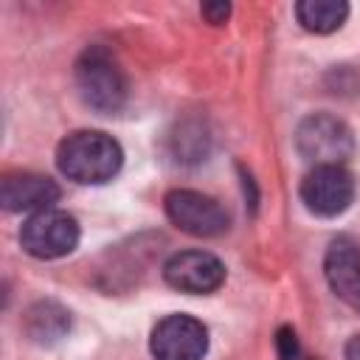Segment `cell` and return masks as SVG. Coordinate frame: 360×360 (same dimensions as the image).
Segmentation results:
<instances>
[{"label":"cell","instance_id":"obj_1","mask_svg":"<svg viewBox=\"0 0 360 360\" xmlns=\"http://www.w3.org/2000/svg\"><path fill=\"white\" fill-rule=\"evenodd\" d=\"M124 152L118 141L98 129H76L56 146L59 172L82 186H98L118 174Z\"/></svg>","mask_w":360,"mask_h":360},{"label":"cell","instance_id":"obj_2","mask_svg":"<svg viewBox=\"0 0 360 360\" xmlns=\"http://www.w3.org/2000/svg\"><path fill=\"white\" fill-rule=\"evenodd\" d=\"M76 87L82 101L96 112H118L127 101V76L115 56L101 45H93L79 56Z\"/></svg>","mask_w":360,"mask_h":360},{"label":"cell","instance_id":"obj_3","mask_svg":"<svg viewBox=\"0 0 360 360\" xmlns=\"http://www.w3.org/2000/svg\"><path fill=\"white\" fill-rule=\"evenodd\" d=\"M295 149L312 166H343L354 152V135L338 115L312 112L295 129Z\"/></svg>","mask_w":360,"mask_h":360},{"label":"cell","instance_id":"obj_4","mask_svg":"<svg viewBox=\"0 0 360 360\" xmlns=\"http://www.w3.org/2000/svg\"><path fill=\"white\" fill-rule=\"evenodd\" d=\"M163 208H166V217L172 219V225H177L183 233H191V236H202V239L222 236L231 225L228 208L219 200H214L202 191H194V188L169 191L163 200Z\"/></svg>","mask_w":360,"mask_h":360},{"label":"cell","instance_id":"obj_5","mask_svg":"<svg viewBox=\"0 0 360 360\" xmlns=\"http://www.w3.org/2000/svg\"><path fill=\"white\" fill-rule=\"evenodd\" d=\"M79 222L56 208L31 214L20 228V245L34 259H62L79 245Z\"/></svg>","mask_w":360,"mask_h":360},{"label":"cell","instance_id":"obj_6","mask_svg":"<svg viewBox=\"0 0 360 360\" xmlns=\"http://www.w3.org/2000/svg\"><path fill=\"white\" fill-rule=\"evenodd\" d=\"M301 202L315 217H338L354 200V177L346 166H312L301 180Z\"/></svg>","mask_w":360,"mask_h":360},{"label":"cell","instance_id":"obj_7","mask_svg":"<svg viewBox=\"0 0 360 360\" xmlns=\"http://www.w3.org/2000/svg\"><path fill=\"white\" fill-rule=\"evenodd\" d=\"M155 360H202L208 352V329L191 315H166L149 338Z\"/></svg>","mask_w":360,"mask_h":360},{"label":"cell","instance_id":"obj_8","mask_svg":"<svg viewBox=\"0 0 360 360\" xmlns=\"http://www.w3.org/2000/svg\"><path fill=\"white\" fill-rule=\"evenodd\" d=\"M163 278L186 295H208L222 287L225 264L208 250H180L166 259Z\"/></svg>","mask_w":360,"mask_h":360},{"label":"cell","instance_id":"obj_9","mask_svg":"<svg viewBox=\"0 0 360 360\" xmlns=\"http://www.w3.org/2000/svg\"><path fill=\"white\" fill-rule=\"evenodd\" d=\"M59 194L62 191L56 180H51L48 174H37V172H8L0 180V205L6 211L39 214V211L53 208Z\"/></svg>","mask_w":360,"mask_h":360},{"label":"cell","instance_id":"obj_10","mask_svg":"<svg viewBox=\"0 0 360 360\" xmlns=\"http://www.w3.org/2000/svg\"><path fill=\"white\" fill-rule=\"evenodd\" d=\"M323 276L332 292L360 312V245L352 236H338L329 242L323 256Z\"/></svg>","mask_w":360,"mask_h":360},{"label":"cell","instance_id":"obj_11","mask_svg":"<svg viewBox=\"0 0 360 360\" xmlns=\"http://www.w3.org/2000/svg\"><path fill=\"white\" fill-rule=\"evenodd\" d=\"M22 329L28 340L39 346H51L70 332V312L56 301H37L22 315Z\"/></svg>","mask_w":360,"mask_h":360},{"label":"cell","instance_id":"obj_12","mask_svg":"<svg viewBox=\"0 0 360 360\" xmlns=\"http://www.w3.org/2000/svg\"><path fill=\"white\" fill-rule=\"evenodd\" d=\"M295 17L301 28L312 34H332L349 17V3L343 0H301L295 3Z\"/></svg>","mask_w":360,"mask_h":360},{"label":"cell","instance_id":"obj_13","mask_svg":"<svg viewBox=\"0 0 360 360\" xmlns=\"http://www.w3.org/2000/svg\"><path fill=\"white\" fill-rule=\"evenodd\" d=\"M276 343H278V357L281 360H301L298 357V340H295V332L290 326H281L278 329Z\"/></svg>","mask_w":360,"mask_h":360},{"label":"cell","instance_id":"obj_14","mask_svg":"<svg viewBox=\"0 0 360 360\" xmlns=\"http://www.w3.org/2000/svg\"><path fill=\"white\" fill-rule=\"evenodd\" d=\"M200 14H202V17H205L211 25H219V22H225V20H228L231 6H228V3H202Z\"/></svg>","mask_w":360,"mask_h":360},{"label":"cell","instance_id":"obj_15","mask_svg":"<svg viewBox=\"0 0 360 360\" xmlns=\"http://www.w3.org/2000/svg\"><path fill=\"white\" fill-rule=\"evenodd\" d=\"M343 354H346V360H360V335L349 338V343H346Z\"/></svg>","mask_w":360,"mask_h":360}]
</instances>
